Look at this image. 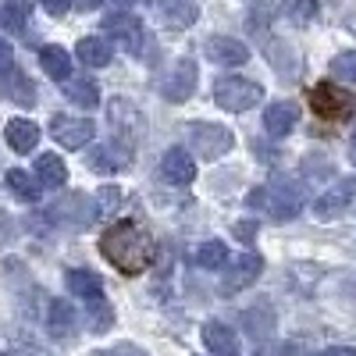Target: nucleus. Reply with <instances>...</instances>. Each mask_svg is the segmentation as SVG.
<instances>
[{
	"label": "nucleus",
	"instance_id": "1",
	"mask_svg": "<svg viewBox=\"0 0 356 356\" xmlns=\"http://www.w3.org/2000/svg\"><path fill=\"white\" fill-rule=\"evenodd\" d=\"M100 253L114 264L122 275H143L154 260V239L136 221H114L100 235Z\"/></svg>",
	"mask_w": 356,
	"mask_h": 356
},
{
	"label": "nucleus",
	"instance_id": "2",
	"mask_svg": "<svg viewBox=\"0 0 356 356\" xmlns=\"http://www.w3.org/2000/svg\"><path fill=\"white\" fill-rule=\"evenodd\" d=\"M250 207H260V211H267L271 218L278 221H289L303 211V203H307V186L300 182V178H292V175H275L271 178V186H264V189H253L246 196Z\"/></svg>",
	"mask_w": 356,
	"mask_h": 356
},
{
	"label": "nucleus",
	"instance_id": "3",
	"mask_svg": "<svg viewBox=\"0 0 356 356\" xmlns=\"http://www.w3.org/2000/svg\"><path fill=\"white\" fill-rule=\"evenodd\" d=\"M214 100L225 111L243 114V111H250V107H257L264 100V86L246 79V75H225V79L214 82Z\"/></svg>",
	"mask_w": 356,
	"mask_h": 356
},
{
	"label": "nucleus",
	"instance_id": "4",
	"mask_svg": "<svg viewBox=\"0 0 356 356\" xmlns=\"http://www.w3.org/2000/svg\"><path fill=\"white\" fill-rule=\"evenodd\" d=\"M310 107H314L317 118H324V122H349V118L356 114L353 97L339 82H317L310 89Z\"/></svg>",
	"mask_w": 356,
	"mask_h": 356
},
{
	"label": "nucleus",
	"instance_id": "5",
	"mask_svg": "<svg viewBox=\"0 0 356 356\" xmlns=\"http://www.w3.org/2000/svg\"><path fill=\"white\" fill-rule=\"evenodd\" d=\"M189 143H193V150H196L200 161H218L235 146V136L225 125L200 122V125H189Z\"/></svg>",
	"mask_w": 356,
	"mask_h": 356
},
{
	"label": "nucleus",
	"instance_id": "6",
	"mask_svg": "<svg viewBox=\"0 0 356 356\" xmlns=\"http://www.w3.org/2000/svg\"><path fill=\"white\" fill-rule=\"evenodd\" d=\"M104 33H107V36H114V43H122L125 50L143 54L146 29H143V22H139L136 15H129V11H111V15L104 18Z\"/></svg>",
	"mask_w": 356,
	"mask_h": 356
},
{
	"label": "nucleus",
	"instance_id": "7",
	"mask_svg": "<svg viewBox=\"0 0 356 356\" xmlns=\"http://www.w3.org/2000/svg\"><path fill=\"white\" fill-rule=\"evenodd\" d=\"M107 118H111V129H114V143H122V146H132L143 136V129H146L143 114L129 100H111Z\"/></svg>",
	"mask_w": 356,
	"mask_h": 356
},
{
	"label": "nucleus",
	"instance_id": "8",
	"mask_svg": "<svg viewBox=\"0 0 356 356\" xmlns=\"http://www.w3.org/2000/svg\"><path fill=\"white\" fill-rule=\"evenodd\" d=\"M50 132H54V139L61 143L65 150H82L86 143H93V136H97V125L89 122V118H68V114H54Z\"/></svg>",
	"mask_w": 356,
	"mask_h": 356
},
{
	"label": "nucleus",
	"instance_id": "9",
	"mask_svg": "<svg viewBox=\"0 0 356 356\" xmlns=\"http://www.w3.org/2000/svg\"><path fill=\"white\" fill-rule=\"evenodd\" d=\"M264 271V257L260 253H243V257H235V264L228 267V275L221 282V292L225 296H235V292H243L257 282V275Z\"/></svg>",
	"mask_w": 356,
	"mask_h": 356
},
{
	"label": "nucleus",
	"instance_id": "10",
	"mask_svg": "<svg viewBox=\"0 0 356 356\" xmlns=\"http://www.w3.org/2000/svg\"><path fill=\"white\" fill-rule=\"evenodd\" d=\"M0 97L18 104V107H33L36 104V86H33V79H29L25 72L8 65V68H0Z\"/></svg>",
	"mask_w": 356,
	"mask_h": 356
},
{
	"label": "nucleus",
	"instance_id": "11",
	"mask_svg": "<svg viewBox=\"0 0 356 356\" xmlns=\"http://www.w3.org/2000/svg\"><path fill=\"white\" fill-rule=\"evenodd\" d=\"M353 193H356V182H353V178H342V182H335L328 193H317V196H314V214L324 218V221L339 218L346 207H349Z\"/></svg>",
	"mask_w": 356,
	"mask_h": 356
},
{
	"label": "nucleus",
	"instance_id": "12",
	"mask_svg": "<svg viewBox=\"0 0 356 356\" xmlns=\"http://www.w3.org/2000/svg\"><path fill=\"white\" fill-rule=\"evenodd\" d=\"M196 79H200L196 61H193V57H182V61H178V65L171 68L168 82H164V97H168V100H175V104L189 100V97H193V89H196Z\"/></svg>",
	"mask_w": 356,
	"mask_h": 356
},
{
	"label": "nucleus",
	"instance_id": "13",
	"mask_svg": "<svg viewBox=\"0 0 356 356\" xmlns=\"http://www.w3.org/2000/svg\"><path fill=\"white\" fill-rule=\"evenodd\" d=\"M161 171H164L168 182H175V186H189L193 178H196V164H193V157H189L186 150H178V146H171V150L161 157Z\"/></svg>",
	"mask_w": 356,
	"mask_h": 356
},
{
	"label": "nucleus",
	"instance_id": "14",
	"mask_svg": "<svg viewBox=\"0 0 356 356\" xmlns=\"http://www.w3.org/2000/svg\"><path fill=\"white\" fill-rule=\"evenodd\" d=\"M296 122H300V111H296V104H289V100H275L264 111V129L271 136H289L296 129Z\"/></svg>",
	"mask_w": 356,
	"mask_h": 356
},
{
	"label": "nucleus",
	"instance_id": "15",
	"mask_svg": "<svg viewBox=\"0 0 356 356\" xmlns=\"http://www.w3.org/2000/svg\"><path fill=\"white\" fill-rule=\"evenodd\" d=\"M203 346L211 353H218V356H239V339H235V332L221 321L203 324Z\"/></svg>",
	"mask_w": 356,
	"mask_h": 356
},
{
	"label": "nucleus",
	"instance_id": "16",
	"mask_svg": "<svg viewBox=\"0 0 356 356\" xmlns=\"http://www.w3.org/2000/svg\"><path fill=\"white\" fill-rule=\"evenodd\" d=\"M154 8L171 29H189L200 18L196 0H154Z\"/></svg>",
	"mask_w": 356,
	"mask_h": 356
},
{
	"label": "nucleus",
	"instance_id": "17",
	"mask_svg": "<svg viewBox=\"0 0 356 356\" xmlns=\"http://www.w3.org/2000/svg\"><path fill=\"white\" fill-rule=\"evenodd\" d=\"M4 136H8V146L15 154H29V150H36V143H40V125L29 122V118H11Z\"/></svg>",
	"mask_w": 356,
	"mask_h": 356
},
{
	"label": "nucleus",
	"instance_id": "18",
	"mask_svg": "<svg viewBox=\"0 0 356 356\" xmlns=\"http://www.w3.org/2000/svg\"><path fill=\"white\" fill-rule=\"evenodd\" d=\"M207 50H211V57L218 65H246L250 61V50H246V43H239V40H228V36H214L211 43H207Z\"/></svg>",
	"mask_w": 356,
	"mask_h": 356
},
{
	"label": "nucleus",
	"instance_id": "19",
	"mask_svg": "<svg viewBox=\"0 0 356 356\" xmlns=\"http://www.w3.org/2000/svg\"><path fill=\"white\" fill-rule=\"evenodd\" d=\"M75 324H79V314L68 300H54L50 310H47V328L57 335V339H68L75 332Z\"/></svg>",
	"mask_w": 356,
	"mask_h": 356
},
{
	"label": "nucleus",
	"instance_id": "20",
	"mask_svg": "<svg viewBox=\"0 0 356 356\" xmlns=\"http://www.w3.org/2000/svg\"><path fill=\"white\" fill-rule=\"evenodd\" d=\"M129 161V146L122 143H107V146H97L93 154H89V164H93V171H118V168H125Z\"/></svg>",
	"mask_w": 356,
	"mask_h": 356
},
{
	"label": "nucleus",
	"instance_id": "21",
	"mask_svg": "<svg viewBox=\"0 0 356 356\" xmlns=\"http://www.w3.org/2000/svg\"><path fill=\"white\" fill-rule=\"evenodd\" d=\"M111 57H114V50H111V43L100 40V36H86V40L79 43V61H82L86 68H107Z\"/></svg>",
	"mask_w": 356,
	"mask_h": 356
},
{
	"label": "nucleus",
	"instance_id": "22",
	"mask_svg": "<svg viewBox=\"0 0 356 356\" xmlns=\"http://www.w3.org/2000/svg\"><path fill=\"white\" fill-rule=\"evenodd\" d=\"M36 178L43 186H50V189H61L65 182H68V168H65V161L57 157V154H40V161H36Z\"/></svg>",
	"mask_w": 356,
	"mask_h": 356
},
{
	"label": "nucleus",
	"instance_id": "23",
	"mask_svg": "<svg viewBox=\"0 0 356 356\" xmlns=\"http://www.w3.org/2000/svg\"><path fill=\"white\" fill-rule=\"evenodd\" d=\"M68 289L79 296V300H100L104 296V282H100V275H93V271H82V267H75V271H68Z\"/></svg>",
	"mask_w": 356,
	"mask_h": 356
},
{
	"label": "nucleus",
	"instance_id": "24",
	"mask_svg": "<svg viewBox=\"0 0 356 356\" xmlns=\"http://www.w3.org/2000/svg\"><path fill=\"white\" fill-rule=\"evenodd\" d=\"M29 18H33V4L29 0H0V25L8 33H22Z\"/></svg>",
	"mask_w": 356,
	"mask_h": 356
},
{
	"label": "nucleus",
	"instance_id": "25",
	"mask_svg": "<svg viewBox=\"0 0 356 356\" xmlns=\"http://www.w3.org/2000/svg\"><path fill=\"white\" fill-rule=\"evenodd\" d=\"M40 65L50 79H68L72 75V57L65 47H43L40 50Z\"/></svg>",
	"mask_w": 356,
	"mask_h": 356
},
{
	"label": "nucleus",
	"instance_id": "26",
	"mask_svg": "<svg viewBox=\"0 0 356 356\" xmlns=\"http://www.w3.org/2000/svg\"><path fill=\"white\" fill-rule=\"evenodd\" d=\"M65 97L79 107H97V100H100L97 86L89 79H65Z\"/></svg>",
	"mask_w": 356,
	"mask_h": 356
},
{
	"label": "nucleus",
	"instance_id": "27",
	"mask_svg": "<svg viewBox=\"0 0 356 356\" xmlns=\"http://www.w3.org/2000/svg\"><path fill=\"white\" fill-rule=\"evenodd\" d=\"M8 189L18 200H25V203H36L40 200V182H36V178H29V171H22V168L8 171Z\"/></svg>",
	"mask_w": 356,
	"mask_h": 356
},
{
	"label": "nucleus",
	"instance_id": "28",
	"mask_svg": "<svg viewBox=\"0 0 356 356\" xmlns=\"http://www.w3.org/2000/svg\"><path fill=\"white\" fill-rule=\"evenodd\" d=\"M225 260H228V246L218 243V239L196 246V264L207 267V271H218V267H225Z\"/></svg>",
	"mask_w": 356,
	"mask_h": 356
},
{
	"label": "nucleus",
	"instance_id": "29",
	"mask_svg": "<svg viewBox=\"0 0 356 356\" xmlns=\"http://www.w3.org/2000/svg\"><path fill=\"white\" fill-rule=\"evenodd\" d=\"M317 11H321L317 0H285V4H282V15H285L289 22H296V25L314 22V18H317Z\"/></svg>",
	"mask_w": 356,
	"mask_h": 356
},
{
	"label": "nucleus",
	"instance_id": "30",
	"mask_svg": "<svg viewBox=\"0 0 356 356\" xmlns=\"http://www.w3.org/2000/svg\"><path fill=\"white\" fill-rule=\"evenodd\" d=\"M86 317L93 332H107L114 324V307H107L104 300H86Z\"/></svg>",
	"mask_w": 356,
	"mask_h": 356
},
{
	"label": "nucleus",
	"instance_id": "31",
	"mask_svg": "<svg viewBox=\"0 0 356 356\" xmlns=\"http://www.w3.org/2000/svg\"><path fill=\"white\" fill-rule=\"evenodd\" d=\"M122 189H118V186H104V189H97V207H93V214L97 218H111L114 211H118V207H122Z\"/></svg>",
	"mask_w": 356,
	"mask_h": 356
},
{
	"label": "nucleus",
	"instance_id": "32",
	"mask_svg": "<svg viewBox=\"0 0 356 356\" xmlns=\"http://www.w3.org/2000/svg\"><path fill=\"white\" fill-rule=\"evenodd\" d=\"M332 75L335 79H356V50H346L332 61Z\"/></svg>",
	"mask_w": 356,
	"mask_h": 356
},
{
	"label": "nucleus",
	"instance_id": "33",
	"mask_svg": "<svg viewBox=\"0 0 356 356\" xmlns=\"http://www.w3.org/2000/svg\"><path fill=\"white\" fill-rule=\"evenodd\" d=\"M93 356H146V349H139V346H132V342H118V346H111V349H97Z\"/></svg>",
	"mask_w": 356,
	"mask_h": 356
},
{
	"label": "nucleus",
	"instance_id": "34",
	"mask_svg": "<svg viewBox=\"0 0 356 356\" xmlns=\"http://www.w3.org/2000/svg\"><path fill=\"white\" fill-rule=\"evenodd\" d=\"M257 228H260V221H235V239H243V243H253L257 239Z\"/></svg>",
	"mask_w": 356,
	"mask_h": 356
},
{
	"label": "nucleus",
	"instance_id": "35",
	"mask_svg": "<svg viewBox=\"0 0 356 356\" xmlns=\"http://www.w3.org/2000/svg\"><path fill=\"white\" fill-rule=\"evenodd\" d=\"M40 4L47 8V15H54V18H57V15H65V11L72 8V0H40Z\"/></svg>",
	"mask_w": 356,
	"mask_h": 356
},
{
	"label": "nucleus",
	"instance_id": "36",
	"mask_svg": "<svg viewBox=\"0 0 356 356\" xmlns=\"http://www.w3.org/2000/svg\"><path fill=\"white\" fill-rule=\"evenodd\" d=\"M15 61V50H11V43L8 40H0V68H8Z\"/></svg>",
	"mask_w": 356,
	"mask_h": 356
},
{
	"label": "nucleus",
	"instance_id": "37",
	"mask_svg": "<svg viewBox=\"0 0 356 356\" xmlns=\"http://www.w3.org/2000/svg\"><path fill=\"white\" fill-rule=\"evenodd\" d=\"M72 4H75V8H79V11L86 15V11H97V8L104 4V0H72Z\"/></svg>",
	"mask_w": 356,
	"mask_h": 356
},
{
	"label": "nucleus",
	"instance_id": "38",
	"mask_svg": "<svg viewBox=\"0 0 356 356\" xmlns=\"http://www.w3.org/2000/svg\"><path fill=\"white\" fill-rule=\"evenodd\" d=\"M324 356H356V346H332Z\"/></svg>",
	"mask_w": 356,
	"mask_h": 356
},
{
	"label": "nucleus",
	"instance_id": "39",
	"mask_svg": "<svg viewBox=\"0 0 356 356\" xmlns=\"http://www.w3.org/2000/svg\"><path fill=\"white\" fill-rule=\"evenodd\" d=\"M114 4H118V8H132V4H136V0H114Z\"/></svg>",
	"mask_w": 356,
	"mask_h": 356
},
{
	"label": "nucleus",
	"instance_id": "40",
	"mask_svg": "<svg viewBox=\"0 0 356 356\" xmlns=\"http://www.w3.org/2000/svg\"><path fill=\"white\" fill-rule=\"evenodd\" d=\"M353 161H356V136H353Z\"/></svg>",
	"mask_w": 356,
	"mask_h": 356
},
{
	"label": "nucleus",
	"instance_id": "41",
	"mask_svg": "<svg viewBox=\"0 0 356 356\" xmlns=\"http://www.w3.org/2000/svg\"><path fill=\"white\" fill-rule=\"evenodd\" d=\"M0 356H11V353H0Z\"/></svg>",
	"mask_w": 356,
	"mask_h": 356
}]
</instances>
